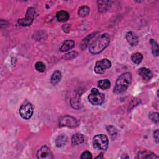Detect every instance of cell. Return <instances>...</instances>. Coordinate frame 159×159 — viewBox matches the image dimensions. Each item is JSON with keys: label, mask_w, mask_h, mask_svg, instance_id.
<instances>
[{"label": "cell", "mask_w": 159, "mask_h": 159, "mask_svg": "<svg viewBox=\"0 0 159 159\" xmlns=\"http://www.w3.org/2000/svg\"><path fill=\"white\" fill-rule=\"evenodd\" d=\"M84 141V137L80 133H76L74 134L71 137V142L73 145H77L82 143Z\"/></svg>", "instance_id": "15"}, {"label": "cell", "mask_w": 159, "mask_h": 159, "mask_svg": "<svg viewBox=\"0 0 159 159\" xmlns=\"http://www.w3.org/2000/svg\"><path fill=\"white\" fill-rule=\"evenodd\" d=\"M75 46V42L71 40H65L63 44L61 45V47L60 48V51L61 52H65L71 50Z\"/></svg>", "instance_id": "13"}, {"label": "cell", "mask_w": 159, "mask_h": 159, "mask_svg": "<svg viewBox=\"0 0 159 159\" xmlns=\"http://www.w3.org/2000/svg\"><path fill=\"white\" fill-rule=\"evenodd\" d=\"M125 38L128 43L131 46H135L138 44L139 39L137 35L134 32L132 31L127 32L125 35Z\"/></svg>", "instance_id": "10"}, {"label": "cell", "mask_w": 159, "mask_h": 159, "mask_svg": "<svg viewBox=\"0 0 159 159\" xmlns=\"http://www.w3.org/2000/svg\"><path fill=\"white\" fill-rule=\"evenodd\" d=\"M19 114L24 119H30L33 114V107L30 102L22 105L19 109Z\"/></svg>", "instance_id": "8"}, {"label": "cell", "mask_w": 159, "mask_h": 159, "mask_svg": "<svg viewBox=\"0 0 159 159\" xmlns=\"http://www.w3.org/2000/svg\"><path fill=\"white\" fill-rule=\"evenodd\" d=\"M108 137L104 134L95 135L93 139V145L98 150H106L108 147Z\"/></svg>", "instance_id": "3"}, {"label": "cell", "mask_w": 159, "mask_h": 159, "mask_svg": "<svg viewBox=\"0 0 159 159\" xmlns=\"http://www.w3.org/2000/svg\"><path fill=\"white\" fill-rule=\"evenodd\" d=\"M61 79V73L60 71L57 70V71H55L52 75L50 78V81L52 84L55 85L60 82Z\"/></svg>", "instance_id": "18"}, {"label": "cell", "mask_w": 159, "mask_h": 159, "mask_svg": "<svg viewBox=\"0 0 159 159\" xmlns=\"http://www.w3.org/2000/svg\"><path fill=\"white\" fill-rule=\"evenodd\" d=\"M69 17H70L69 14L65 11H60L56 14L57 19L59 22H66V20H68L69 19Z\"/></svg>", "instance_id": "17"}, {"label": "cell", "mask_w": 159, "mask_h": 159, "mask_svg": "<svg viewBox=\"0 0 159 159\" xmlns=\"http://www.w3.org/2000/svg\"><path fill=\"white\" fill-rule=\"evenodd\" d=\"M35 70L39 72H43L45 70V65L41 61H38L35 64Z\"/></svg>", "instance_id": "23"}, {"label": "cell", "mask_w": 159, "mask_h": 159, "mask_svg": "<svg viewBox=\"0 0 159 159\" xmlns=\"http://www.w3.org/2000/svg\"><path fill=\"white\" fill-rule=\"evenodd\" d=\"M150 119L155 123L158 124V112H151L149 114Z\"/></svg>", "instance_id": "24"}, {"label": "cell", "mask_w": 159, "mask_h": 159, "mask_svg": "<svg viewBox=\"0 0 159 159\" xmlns=\"http://www.w3.org/2000/svg\"><path fill=\"white\" fill-rule=\"evenodd\" d=\"M103 158V154L101 153L100 154V155H99L98 157H96V158Z\"/></svg>", "instance_id": "29"}, {"label": "cell", "mask_w": 159, "mask_h": 159, "mask_svg": "<svg viewBox=\"0 0 159 159\" xmlns=\"http://www.w3.org/2000/svg\"><path fill=\"white\" fill-rule=\"evenodd\" d=\"M98 11L100 12L107 11L111 6V2L109 1H99L97 2Z\"/></svg>", "instance_id": "12"}, {"label": "cell", "mask_w": 159, "mask_h": 159, "mask_svg": "<svg viewBox=\"0 0 159 159\" xmlns=\"http://www.w3.org/2000/svg\"><path fill=\"white\" fill-rule=\"evenodd\" d=\"M109 42V35L107 33L102 34L90 43L89 45V51L92 54H98L108 46Z\"/></svg>", "instance_id": "1"}, {"label": "cell", "mask_w": 159, "mask_h": 159, "mask_svg": "<svg viewBox=\"0 0 159 159\" xmlns=\"http://www.w3.org/2000/svg\"><path fill=\"white\" fill-rule=\"evenodd\" d=\"M137 158H157L158 156H157L155 153L148 152L147 150L141 151L137 154Z\"/></svg>", "instance_id": "14"}, {"label": "cell", "mask_w": 159, "mask_h": 159, "mask_svg": "<svg viewBox=\"0 0 159 159\" xmlns=\"http://www.w3.org/2000/svg\"><path fill=\"white\" fill-rule=\"evenodd\" d=\"M78 55V53L76 52H71L65 55V58L67 60H71L73 58H75Z\"/></svg>", "instance_id": "27"}, {"label": "cell", "mask_w": 159, "mask_h": 159, "mask_svg": "<svg viewBox=\"0 0 159 159\" xmlns=\"http://www.w3.org/2000/svg\"><path fill=\"white\" fill-rule=\"evenodd\" d=\"M143 58V56L140 53H135L132 55L131 60L135 64H139Z\"/></svg>", "instance_id": "21"}, {"label": "cell", "mask_w": 159, "mask_h": 159, "mask_svg": "<svg viewBox=\"0 0 159 159\" xmlns=\"http://www.w3.org/2000/svg\"><path fill=\"white\" fill-rule=\"evenodd\" d=\"M107 130L111 134V135H116V134H117L116 129L114 127L112 126V125L107 126Z\"/></svg>", "instance_id": "25"}, {"label": "cell", "mask_w": 159, "mask_h": 159, "mask_svg": "<svg viewBox=\"0 0 159 159\" xmlns=\"http://www.w3.org/2000/svg\"><path fill=\"white\" fill-rule=\"evenodd\" d=\"M68 142V137L65 134L58 135L55 140V145L57 147L64 146Z\"/></svg>", "instance_id": "16"}, {"label": "cell", "mask_w": 159, "mask_h": 159, "mask_svg": "<svg viewBox=\"0 0 159 159\" xmlns=\"http://www.w3.org/2000/svg\"><path fill=\"white\" fill-rule=\"evenodd\" d=\"M150 43L152 46V52L153 55L157 57L158 55V43L152 39L150 40Z\"/></svg>", "instance_id": "22"}, {"label": "cell", "mask_w": 159, "mask_h": 159, "mask_svg": "<svg viewBox=\"0 0 159 159\" xmlns=\"http://www.w3.org/2000/svg\"><path fill=\"white\" fill-rule=\"evenodd\" d=\"M80 158L81 159H89V158H92V155L89 152L85 151L81 154Z\"/></svg>", "instance_id": "26"}, {"label": "cell", "mask_w": 159, "mask_h": 159, "mask_svg": "<svg viewBox=\"0 0 159 159\" xmlns=\"http://www.w3.org/2000/svg\"><path fill=\"white\" fill-rule=\"evenodd\" d=\"M90 11V9L87 6H82L78 9V15L81 17H84L87 16Z\"/></svg>", "instance_id": "19"}, {"label": "cell", "mask_w": 159, "mask_h": 159, "mask_svg": "<svg viewBox=\"0 0 159 159\" xmlns=\"http://www.w3.org/2000/svg\"><path fill=\"white\" fill-rule=\"evenodd\" d=\"M110 85H111V83L109 80L107 79L101 80L99 81L98 83V87L101 89H106L110 87Z\"/></svg>", "instance_id": "20"}, {"label": "cell", "mask_w": 159, "mask_h": 159, "mask_svg": "<svg viewBox=\"0 0 159 159\" xmlns=\"http://www.w3.org/2000/svg\"><path fill=\"white\" fill-rule=\"evenodd\" d=\"M132 81V74L130 72H125L120 75L116 80L114 88V92L116 94L125 91Z\"/></svg>", "instance_id": "2"}, {"label": "cell", "mask_w": 159, "mask_h": 159, "mask_svg": "<svg viewBox=\"0 0 159 159\" xmlns=\"http://www.w3.org/2000/svg\"><path fill=\"white\" fill-rule=\"evenodd\" d=\"M35 14V10L32 7H28L26 15L24 18L19 19L17 20V22L22 26H29L32 23Z\"/></svg>", "instance_id": "6"}, {"label": "cell", "mask_w": 159, "mask_h": 159, "mask_svg": "<svg viewBox=\"0 0 159 159\" xmlns=\"http://www.w3.org/2000/svg\"><path fill=\"white\" fill-rule=\"evenodd\" d=\"M153 137L157 143H158V130H157L153 133Z\"/></svg>", "instance_id": "28"}, {"label": "cell", "mask_w": 159, "mask_h": 159, "mask_svg": "<svg viewBox=\"0 0 159 159\" xmlns=\"http://www.w3.org/2000/svg\"><path fill=\"white\" fill-rule=\"evenodd\" d=\"M111 66V62L108 59H102L98 61L94 66V71L97 74H102L105 72L106 69Z\"/></svg>", "instance_id": "7"}, {"label": "cell", "mask_w": 159, "mask_h": 159, "mask_svg": "<svg viewBox=\"0 0 159 159\" xmlns=\"http://www.w3.org/2000/svg\"><path fill=\"white\" fill-rule=\"evenodd\" d=\"M138 73L142 78V79L145 81L150 80L153 76L152 71L147 68H140V69H139Z\"/></svg>", "instance_id": "11"}, {"label": "cell", "mask_w": 159, "mask_h": 159, "mask_svg": "<svg viewBox=\"0 0 159 159\" xmlns=\"http://www.w3.org/2000/svg\"><path fill=\"white\" fill-rule=\"evenodd\" d=\"M37 157L39 159H52L53 158L50 149L47 146L42 147L37 153Z\"/></svg>", "instance_id": "9"}, {"label": "cell", "mask_w": 159, "mask_h": 159, "mask_svg": "<svg viewBox=\"0 0 159 159\" xmlns=\"http://www.w3.org/2000/svg\"><path fill=\"white\" fill-rule=\"evenodd\" d=\"M88 101L89 102L94 106L101 105L104 101V95L100 93L96 88H92L91 93L89 94Z\"/></svg>", "instance_id": "4"}, {"label": "cell", "mask_w": 159, "mask_h": 159, "mask_svg": "<svg viewBox=\"0 0 159 159\" xmlns=\"http://www.w3.org/2000/svg\"><path fill=\"white\" fill-rule=\"evenodd\" d=\"M79 125L78 120L71 116L65 115L61 116L59 119V126L68 127H76Z\"/></svg>", "instance_id": "5"}]
</instances>
